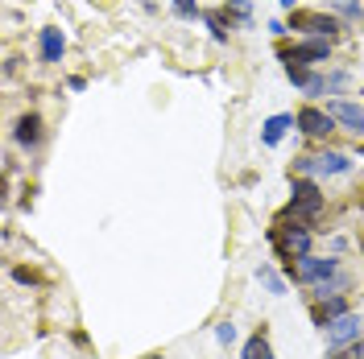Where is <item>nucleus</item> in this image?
Returning a JSON list of instances; mask_svg holds the SVG:
<instances>
[{"instance_id":"nucleus-23","label":"nucleus","mask_w":364,"mask_h":359,"mask_svg":"<svg viewBox=\"0 0 364 359\" xmlns=\"http://www.w3.org/2000/svg\"><path fill=\"white\" fill-rule=\"evenodd\" d=\"M343 83H348V74H343V70H340V74H331V79H327V91H336V87H343Z\"/></svg>"},{"instance_id":"nucleus-14","label":"nucleus","mask_w":364,"mask_h":359,"mask_svg":"<svg viewBox=\"0 0 364 359\" xmlns=\"http://www.w3.org/2000/svg\"><path fill=\"white\" fill-rule=\"evenodd\" d=\"M340 314H348V310H343V302H340V297H331V302L323 297V302L315 306V322H318V326H327L331 318H340Z\"/></svg>"},{"instance_id":"nucleus-19","label":"nucleus","mask_w":364,"mask_h":359,"mask_svg":"<svg viewBox=\"0 0 364 359\" xmlns=\"http://www.w3.org/2000/svg\"><path fill=\"white\" fill-rule=\"evenodd\" d=\"M331 359H364V343H348V347H340Z\"/></svg>"},{"instance_id":"nucleus-7","label":"nucleus","mask_w":364,"mask_h":359,"mask_svg":"<svg viewBox=\"0 0 364 359\" xmlns=\"http://www.w3.org/2000/svg\"><path fill=\"white\" fill-rule=\"evenodd\" d=\"M290 29H302V33H311V38L331 42V38L340 33V21H336V17H323V13H294V17H290Z\"/></svg>"},{"instance_id":"nucleus-5","label":"nucleus","mask_w":364,"mask_h":359,"mask_svg":"<svg viewBox=\"0 0 364 359\" xmlns=\"http://www.w3.org/2000/svg\"><path fill=\"white\" fill-rule=\"evenodd\" d=\"M318 211H323V194H318V186L311 178H298L294 190H290V215H294V219H315Z\"/></svg>"},{"instance_id":"nucleus-12","label":"nucleus","mask_w":364,"mask_h":359,"mask_svg":"<svg viewBox=\"0 0 364 359\" xmlns=\"http://www.w3.org/2000/svg\"><path fill=\"white\" fill-rule=\"evenodd\" d=\"M13 136H17V145H25V149H33V145L42 140V116H38V112H25L21 120H17V128H13Z\"/></svg>"},{"instance_id":"nucleus-2","label":"nucleus","mask_w":364,"mask_h":359,"mask_svg":"<svg viewBox=\"0 0 364 359\" xmlns=\"http://www.w3.org/2000/svg\"><path fill=\"white\" fill-rule=\"evenodd\" d=\"M294 170L302 174V178H336V174H348L352 170V161L343 158V153H318V158H298Z\"/></svg>"},{"instance_id":"nucleus-21","label":"nucleus","mask_w":364,"mask_h":359,"mask_svg":"<svg viewBox=\"0 0 364 359\" xmlns=\"http://www.w3.org/2000/svg\"><path fill=\"white\" fill-rule=\"evenodd\" d=\"M215 338H220V343H236V326H232V322H220V326H215Z\"/></svg>"},{"instance_id":"nucleus-16","label":"nucleus","mask_w":364,"mask_h":359,"mask_svg":"<svg viewBox=\"0 0 364 359\" xmlns=\"http://www.w3.org/2000/svg\"><path fill=\"white\" fill-rule=\"evenodd\" d=\"M257 281H261V285H265L269 293H277V297L286 293V281H282V277H277V272H273L269 265H261V269H257Z\"/></svg>"},{"instance_id":"nucleus-20","label":"nucleus","mask_w":364,"mask_h":359,"mask_svg":"<svg viewBox=\"0 0 364 359\" xmlns=\"http://www.w3.org/2000/svg\"><path fill=\"white\" fill-rule=\"evenodd\" d=\"M228 9H232V17H240V21H252L249 0H228Z\"/></svg>"},{"instance_id":"nucleus-1","label":"nucleus","mask_w":364,"mask_h":359,"mask_svg":"<svg viewBox=\"0 0 364 359\" xmlns=\"http://www.w3.org/2000/svg\"><path fill=\"white\" fill-rule=\"evenodd\" d=\"M294 272H298L302 285H315V289H323V285H331L336 277H343L340 260H327V256H302Z\"/></svg>"},{"instance_id":"nucleus-11","label":"nucleus","mask_w":364,"mask_h":359,"mask_svg":"<svg viewBox=\"0 0 364 359\" xmlns=\"http://www.w3.org/2000/svg\"><path fill=\"white\" fill-rule=\"evenodd\" d=\"M38 45H42V62H63V54H67V38H63V29H42V38H38Z\"/></svg>"},{"instance_id":"nucleus-24","label":"nucleus","mask_w":364,"mask_h":359,"mask_svg":"<svg viewBox=\"0 0 364 359\" xmlns=\"http://www.w3.org/2000/svg\"><path fill=\"white\" fill-rule=\"evenodd\" d=\"M149 359H161V355H149Z\"/></svg>"},{"instance_id":"nucleus-8","label":"nucleus","mask_w":364,"mask_h":359,"mask_svg":"<svg viewBox=\"0 0 364 359\" xmlns=\"http://www.w3.org/2000/svg\"><path fill=\"white\" fill-rule=\"evenodd\" d=\"M327 112H331L336 124H343V133L364 136V108H360V104H352V99H331V104H327Z\"/></svg>"},{"instance_id":"nucleus-9","label":"nucleus","mask_w":364,"mask_h":359,"mask_svg":"<svg viewBox=\"0 0 364 359\" xmlns=\"http://www.w3.org/2000/svg\"><path fill=\"white\" fill-rule=\"evenodd\" d=\"M298 128H302L306 136H315V140H323V136L336 133V120H331V112H323V108L311 104V108H302V112H298Z\"/></svg>"},{"instance_id":"nucleus-22","label":"nucleus","mask_w":364,"mask_h":359,"mask_svg":"<svg viewBox=\"0 0 364 359\" xmlns=\"http://www.w3.org/2000/svg\"><path fill=\"white\" fill-rule=\"evenodd\" d=\"M336 9H340L343 17H356V21H360V4H356V0H336Z\"/></svg>"},{"instance_id":"nucleus-4","label":"nucleus","mask_w":364,"mask_h":359,"mask_svg":"<svg viewBox=\"0 0 364 359\" xmlns=\"http://www.w3.org/2000/svg\"><path fill=\"white\" fill-rule=\"evenodd\" d=\"M269 240L277 244L282 256H290V265L302 260V256H311V231H306V227H273Z\"/></svg>"},{"instance_id":"nucleus-10","label":"nucleus","mask_w":364,"mask_h":359,"mask_svg":"<svg viewBox=\"0 0 364 359\" xmlns=\"http://www.w3.org/2000/svg\"><path fill=\"white\" fill-rule=\"evenodd\" d=\"M286 79H290L302 95H323V91H327V79L315 74V70H306V67H286Z\"/></svg>"},{"instance_id":"nucleus-15","label":"nucleus","mask_w":364,"mask_h":359,"mask_svg":"<svg viewBox=\"0 0 364 359\" xmlns=\"http://www.w3.org/2000/svg\"><path fill=\"white\" fill-rule=\"evenodd\" d=\"M240 359H273L269 338H265V335H252L249 343H245V355H240Z\"/></svg>"},{"instance_id":"nucleus-18","label":"nucleus","mask_w":364,"mask_h":359,"mask_svg":"<svg viewBox=\"0 0 364 359\" xmlns=\"http://www.w3.org/2000/svg\"><path fill=\"white\" fill-rule=\"evenodd\" d=\"M203 21H207V29H211V38H215V42H228V29H224V21H220L215 13H207Z\"/></svg>"},{"instance_id":"nucleus-17","label":"nucleus","mask_w":364,"mask_h":359,"mask_svg":"<svg viewBox=\"0 0 364 359\" xmlns=\"http://www.w3.org/2000/svg\"><path fill=\"white\" fill-rule=\"evenodd\" d=\"M174 4V13H178L182 21H195L199 17V0H170Z\"/></svg>"},{"instance_id":"nucleus-3","label":"nucleus","mask_w":364,"mask_h":359,"mask_svg":"<svg viewBox=\"0 0 364 359\" xmlns=\"http://www.w3.org/2000/svg\"><path fill=\"white\" fill-rule=\"evenodd\" d=\"M331 58V45L323 38H311V42H298V45H282V62L286 67H315V62H327Z\"/></svg>"},{"instance_id":"nucleus-6","label":"nucleus","mask_w":364,"mask_h":359,"mask_svg":"<svg viewBox=\"0 0 364 359\" xmlns=\"http://www.w3.org/2000/svg\"><path fill=\"white\" fill-rule=\"evenodd\" d=\"M323 331H327V347H331V351H340V347H348V343H360V314L348 310V314L331 318Z\"/></svg>"},{"instance_id":"nucleus-13","label":"nucleus","mask_w":364,"mask_h":359,"mask_svg":"<svg viewBox=\"0 0 364 359\" xmlns=\"http://www.w3.org/2000/svg\"><path fill=\"white\" fill-rule=\"evenodd\" d=\"M290 124H298L294 116H269V120L261 124V140H265V145H277V140L286 136V128H290Z\"/></svg>"}]
</instances>
